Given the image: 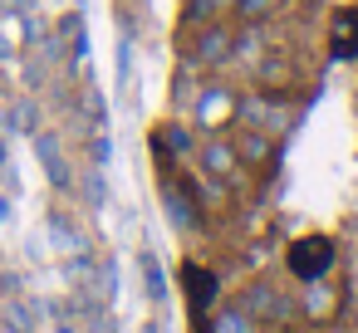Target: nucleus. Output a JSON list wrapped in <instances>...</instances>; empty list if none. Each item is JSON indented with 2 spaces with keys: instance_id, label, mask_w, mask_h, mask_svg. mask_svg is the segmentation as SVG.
Listing matches in <instances>:
<instances>
[{
  "instance_id": "nucleus-6",
  "label": "nucleus",
  "mask_w": 358,
  "mask_h": 333,
  "mask_svg": "<svg viewBox=\"0 0 358 333\" xmlns=\"http://www.w3.org/2000/svg\"><path fill=\"white\" fill-rule=\"evenodd\" d=\"M236 108V98H231V89H221V84H206V89H196V98H192V113H196V123H206V128H221V118Z\"/></svg>"
},
{
  "instance_id": "nucleus-24",
  "label": "nucleus",
  "mask_w": 358,
  "mask_h": 333,
  "mask_svg": "<svg viewBox=\"0 0 358 333\" xmlns=\"http://www.w3.org/2000/svg\"><path fill=\"white\" fill-rule=\"evenodd\" d=\"M10 54H15V45H10V35H6V30H0V64H6Z\"/></svg>"
},
{
  "instance_id": "nucleus-19",
  "label": "nucleus",
  "mask_w": 358,
  "mask_h": 333,
  "mask_svg": "<svg viewBox=\"0 0 358 333\" xmlns=\"http://www.w3.org/2000/svg\"><path fill=\"white\" fill-rule=\"evenodd\" d=\"M265 54V40H260V25H250L245 35H231V59H260Z\"/></svg>"
},
{
  "instance_id": "nucleus-10",
  "label": "nucleus",
  "mask_w": 358,
  "mask_h": 333,
  "mask_svg": "<svg viewBox=\"0 0 358 333\" xmlns=\"http://www.w3.org/2000/svg\"><path fill=\"white\" fill-rule=\"evenodd\" d=\"M236 152H241L250 167H265V162H275V138H270V133H260V128H241Z\"/></svg>"
},
{
  "instance_id": "nucleus-28",
  "label": "nucleus",
  "mask_w": 358,
  "mask_h": 333,
  "mask_svg": "<svg viewBox=\"0 0 358 333\" xmlns=\"http://www.w3.org/2000/svg\"><path fill=\"white\" fill-rule=\"evenodd\" d=\"M206 6H211V10H216V6H231V0H206Z\"/></svg>"
},
{
  "instance_id": "nucleus-5",
  "label": "nucleus",
  "mask_w": 358,
  "mask_h": 333,
  "mask_svg": "<svg viewBox=\"0 0 358 333\" xmlns=\"http://www.w3.org/2000/svg\"><path fill=\"white\" fill-rule=\"evenodd\" d=\"M231 59V30L226 25H206L196 35V50H192V64L196 69H211V64H226Z\"/></svg>"
},
{
  "instance_id": "nucleus-8",
  "label": "nucleus",
  "mask_w": 358,
  "mask_h": 333,
  "mask_svg": "<svg viewBox=\"0 0 358 333\" xmlns=\"http://www.w3.org/2000/svg\"><path fill=\"white\" fill-rule=\"evenodd\" d=\"M162 211H167L172 230H182V235H192V230H196V201H192L177 182H167V177H162Z\"/></svg>"
},
{
  "instance_id": "nucleus-17",
  "label": "nucleus",
  "mask_w": 358,
  "mask_h": 333,
  "mask_svg": "<svg viewBox=\"0 0 358 333\" xmlns=\"http://www.w3.org/2000/svg\"><path fill=\"white\" fill-rule=\"evenodd\" d=\"M45 225H50V235H55L69 255H74V250H84V235H79V225H74L64 211H50V221H45Z\"/></svg>"
},
{
  "instance_id": "nucleus-26",
  "label": "nucleus",
  "mask_w": 358,
  "mask_h": 333,
  "mask_svg": "<svg viewBox=\"0 0 358 333\" xmlns=\"http://www.w3.org/2000/svg\"><path fill=\"white\" fill-rule=\"evenodd\" d=\"M55 333H74V323H69V318L59 313V323H55Z\"/></svg>"
},
{
  "instance_id": "nucleus-29",
  "label": "nucleus",
  "mask_w": 358,
  "mask_h": 333,
  "mask_svg": "<svg viewBox=\"0 0 358 333\" xmlns=\"http://www.w3.org/2000/svg\"><path fill=\"white\" fill-rule=\"evenodd\" d=\"M329 333H343V328H329Z\"/></svg>"
},
{
  "instance_id": "nucleus-1",
  "label": "nucleus",
  "mask_w": 358,
  "mask_h": 333,
  "mask_svg": "<svg viewBox=\"0 0 358 333\" xmlns=\"http://www.w3.org/2000/svg\"><path fill=\"white\" fill-rule=\"evenodd\" d=\"M241 309L255 318V323H289L294 318V299L280 289V284H270V279H250L245 289H241Z\"/></svg>"
},
{
  "instance_id": "nucleus-11",
  "label": "nucleus",
  "mask_w": 358,
  "mask_h": 333,
  "mask_svg": "<svg viewBox=\"0 0 358 333\" xmlns=\"http://www.w3.org/2000/svg\"><path fill=\"white\" fill-rule=\"evenodd\" d=\"M206 333H260V328H255V318H250V313L241 309V299H236V304H221V309L211 313Z\"/></svg>"
},
{
  "instance_id": "nucleus-16",
  "label": "nucleus",
  "mask_w": 358,
  "mask_h": 333,
  "mask_svg": "<svg viewBox=\"0 0 358 333\" xmlns=\"http://www.w3.org/2000/svg\"><path fill=\"white\" fill-rule=\"evenodd\" d=\"M79 196L89 201V211H103V201H108V182H103V167H99V162L84 167V177H79Z\"/></svg>"
},
{
  "instance_id": "nucleus-18",
  "label": "nucleus",
  "mask_w": 358,
  "mask_h": 333,
  "mask_svg": "<svg viewBox=\"0 0 358 333\" xmlns=\"http://www.w3.org/2000/svg\"><path fill=\"white\" fill-rule=\"evenodd\" d=\"M275 6L280 0H231V10L241 15V25H265L275 15Z\"/></svg>"
},
{
  "instance_id": "nucleus-20",
  "label": "nucleus",
  "mask_w": 358,
  "mask_h": 333,
  "mask_svg": "<svg viewBox=\"0 0 358 333\" xmlns=\"http://www.w3.org/2000/svg\"><path fill=\"white\" fill-rule=\"evenodd\" d=\"M152 142H162L167 152H192V128L187 123H162Z\"/></svg>"
},
{
  "instance_id": "nucleus-22",
  "label": "nucleus",
  "mask_w": 358,
  "mask_h": 333,
  "mask_svg": "<svg viewBox=\"0 0 358 333\" xmlns=\"http://www.w3.org/2000/svg\"><path fill=\"white\" fill-rule=\"evenodd\" d=\"M79 108L94 118V128H103V118H108V108H103V98H99V89H84V98H79Z\"/></svg>"
},
{
  "instance_id": "nucleus-27",
  "label": "nucleus",
  "mask_w": 358,
  "mask_h": 333,
  "mask_svg": "<svg viewBox=\"0 0 358 333\" xmlns=\"http://www.w3.org/2000/svg\"><path fill=\"white\" fill-rule=\"evenodd\" d=\"M0 221H10V196H0Z\"/></svg>"
},
{
  "instance_id": "nucleus-31",
  "label": "nucleus",
  "mask_w": 358,
  "mask_h": 333,
  "mask_svg": "<svg viewBox=\"0 0 358 333\" xmlns=\"http://www.w3.org/2000/svg\"><path fill=\"white\" fill-rule=\"evenodd\" d=\"M353 284H358V279H353Z\"/></svg>"
},
{
  "instance_id": "nucleus-25",
  "label": "nucleus",
  "mask_w": 358,
  "mask_h": 333,
  "mask_svg": "<svg viewBox=\"0 0 358 333\" xmlns=\"http://www.w3.org/2000/svg\"><path fill=\"white\" fill-rule=\"evenodd\" d=\"M138 333H167V323H162V318H148V323H143Z\"/></svg>"
},
{
  "instance_id": "nucleus-14",
  "label": "nucleus",
  "mask_w": 358,
  "mask_h": 333,
  "mask_svg": "<svg viewBox=\"0 0 358 333\" xmlns=\"http://www.w3.org/2000/svg\"><path fill=\"white\" fill-rule=\"evenodd\" d=\"M138 269H143V289H148V299H152V304H167V294H172V289H167V274H162V265H157V255H152V250H143V255H138Z\"/></svg>"
},
{
  "instance_id": "nucleus-3",
  "label": "nucleus",
  "mask_w": 358,
  "mask_h": 333,
  "mask_svg": "<svg viewBox=\"0 0 358 333\" xmlns=\"http://www.w3.org/2000/svg\"><path fill=\"white\" fill-rule=\"evenodd\" d=\"M30 138H35V157L45 162V177H50V186H55V191H74V167L64 162V142H59V133H45V128H35Z\"/></svg>"
},
{
  "instance_id": "nucleus-7",
  "label": "nucleus",
  "mask_w": 358,
  "mask_h": 333,
  "mask_svg": "<svg viewBox=\"0 0 358 333\" xmlns=\"http://www.w3.org/2000/svg\"><path fill=\"white\" fill-rule=\"evenodd\" d=\"M196 162H201V172L206 177H236V167H241V152H236V142H226V138H211V142H201V152H196Z\"/></svg>"
},
{
  "instance_id": "nucleus-4",
  "label": "nucleus",
  "mask_w": 358,
  "mask_h": 333,
  "mask_svg": "<svg viewBox=\"0 0 358 333\" xmlns=\"http://www.w3.org/2000/svg\"><path fill=\"white\" fill-rule=\"evenodd\" d=\"M182 289H187V299H192V313L201 318L206 309H216V299H221V279L211 274V269H201L196 260H187L182 265Z\"/></svg>"
},
{
  "instance_id": "nucleus-13",
  "label": "nucleus",
  "mask_w": 358,
  "mask_h": 333,
  "mask_svg": "<svg viewBox=\"0 0 358 333\" xmlns=\"http://www.w3.org/2000/svg\"><path fill=\"white\" fill-rule=\"evenodd\" d=\"M299 294H304V313H309L314 323H324V318L334 313V304H338V299H334V289H329V279H309Z\"/></svg>"
},
{
  "instance_id": "nucleus-2",
  "label": "nucleus",
  "mask_w": 358,
  "mask_h": 333,
  "mask_svg": "<svg viewBox=\"0 0 358 333\" xmlns=\"http://www.w3.org/2000/svg\"><path fill=\"white\" fill-rule=\"evenodd\" d=\"M334 260H338V250H334V240H329V235H304V240L285 255V265H289V274H294L299 284L324 279V274L334 269Z\"/></svg>"
},
{
  "instance_id": "nucleus-30",
  "label": "nucleus",
  "mask_w": 358,
  "mask_h": 333,
  "mask_svg": "<svg viewBox=\"0 0 358 333\" xmlns=\"http://www.w3.org/2000/svg\"><path fill=\"white\" fill-rule=\"evenodd\" d=\"M25 333H30V328H25Z\"/></svg>"
},
{
  "instance_id": "nucleus-23",
  "label": "nucleus",
  "mask_w": 358,
  "mask_h": 333,
  "mask_svg": "<svg viewBox=\"0 0 358 333\" xmlns=\"http://www.w3.org/2000/svg\"><path fill=\"white\" fill-rule=\"evenodd\" d=\"M128 74H133V40L123 35L118 40V84H128Z\"/></svg>"
},
{
  "instance_id": "nucleus-9",
  "label": "nucleus",
  "mask_w": 358,
  "mask_h": 333,
  "mask_svg": "<svg viewBox=\"0 0 358 333\" xmlns=\"http://www.w3.org/2000/svg\"><path fill=\"white\" fill-rule=\"evenodd\" d=\"M329 54L334 59H358V10H338L329 25Z\"/></svg>"
},
{
  "instance_id": "nucleus-15",
  "label": "nucleus",
  "mask_w": 358,
  "mask_h": 333,
  "mask_svg": "<svg viewBox=\"0 0 358 333\" xmlns=\"http://www.w3.org/2000/svg\"><path fill=\"white\" fill-rule=\"evenodd\" d=\"M35 128H40V108H35L30 98H15V103L6 108V133H10V138H15V133H25V138H30Z\"/></svg>"
},
{
  "instance_id": "nucleus-12",
  "label": "nucleus",
  "mask_w": 358,
  "mask_h": 333,
  "mask_svg": "<svg viewBox=\"0 0 358 333\" xmlns=\"http://www.w3.org/2000/svg\"><path fill=\"white\" fill-rule=\"evenodd\" d=\"M255 84H260L265 94L285 89V84H289V59H285V54H260V59H255Z\"/></svg>"
},
{
  "instance_id": "nucleus-21",
  "label": "nucleus",
  "mask_w": 358,
  "mask_h": 333,
  "mask_svg": "<svg viewBox=\"0 0 358 333\" xmlns=\"http://www.w3.org/2000/svg\"><path fill=\"white\" fill-rule=\"evenodd\" d=\"M35 318H40V313H35V304H25L20 294H10V309H6V323H10V333H25V328L35 333Z\"/></svg>"
}]
</instances>
